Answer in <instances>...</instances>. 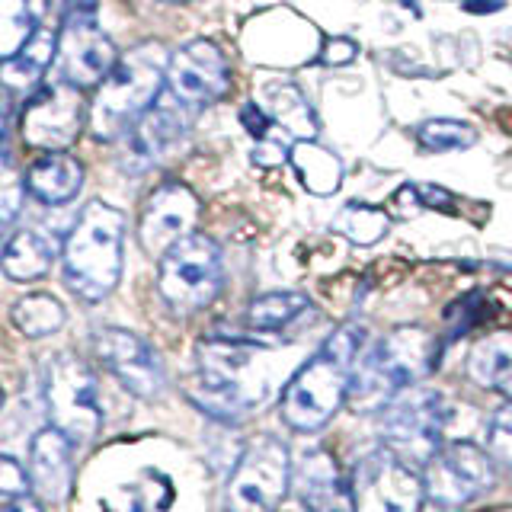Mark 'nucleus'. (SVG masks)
<instances>
[{"instance_id":"obj_1","label":"nucleus","mask_w":512,"mask_h":512,"mask_svg":"<svg viewBox=\"0 0 512 512\" xmlns=\"http://www.w3.org/2000/svg\"><path fill=\"white\" fill-rule=\"evenodd\" d=\"M365 349L362 324H343L330 333V340L304 362L282 391V420L295 432L324 429L349 394L352 365Z\"/></svg>"},{"instance_id":"obj_2","label":"nucleus","mask_w":512,"mask_h":512,"mask_svg":"<svg viewBox=\"0 0 512 512\" xmlns=\"http://www.w3.org/2000/svg\"><path fill=\"white\" fill-rule=\"evenodd\" d=\"M167 84L164 45L144 42L128 55L116 58L103 77L90 106V135L96 141H116L132 132V125L148 112Z\"/></svg>"},{"instance_id":"obj_3","label":"nucleus","mask_w":512,"mask_h":512,"mask_svg":"<svg viewBox=\"0 0 512 512\" xmlns=\"http://www.w3.org/2000/svg\"><path fill=\"white\" fill-rule=\"evenodd\" d=\"M125 215L106 202H90L64 240V282L80 301H103L122 276Z\"/></svg>"},{"instance_id":"obj_4","label":"nucleus","mask_w":512,"mask_h":512,"mask_svg":"<svg viewBox=\"0 0 512 512\" xmlns=\"http://www.w3.org/2000/svg\"><path fill=\"white\" fill-rule=\"evenodd\" d=\"M436 356L439 343L423 327H397L375 346L362 349L359 362L352 365L349 397L359 407H384L394 394L429 375Z\"/></svg>"},{"instance_id":"obj_5","label":"nucleus","mask_w":512,"mask_h":512,"mask_svg":"<svg viewBox=\"0 0 512 512\" xmlns=\"http://www.w3.org/2000/svg\"><path fill=\"white\" fill-rule=\"evenodd\" d=\"M224 285V260L212 237L186 234L183 240L160 256L157 266V288L173 314H196L208 308Z\"/></svg>"},{"instance_id":"obj_6","label":"nucleus","mask_w":512,"mask_h":512,"mask_svg":"<svg viewBox=\"0 0 512 512\" xmlns=\"http://www.w3.org/2000/svg\"><path fill=\"white\" fill-rule=\"evenodd\" d=\"M448 423V404L432 388H404L378 413V436L388 452L407 464H426L442 445V429Z\"/></svg>"},{"instance_id":"obj_7","label":"nucleus","mask_w":512,"mask_h":512,"mask_svg":"<svg viewBox=\"0 0 512 512\" xmlns=\"http://www.w3.org/2000/svg\"><path fill=\"white\" fill-rule=\"evenodd\" d=\"M45 407L52 426L61 429L71 442H90L100 432L103 407L100 391H96V378L90 365L74 356V352H61V356L48 362Z\"/></svg>"},{"instance_id":"obj_8","label":"nucleus","mask_w":512,"mask_h":512,"mask_svg":"<svg viewBox=\"0 0 512 512\" xmlns=\"http://www.w3.org/2000/svg\"><path fill=\"white\" fill-rule=\"evenodd\" d=\"M288 487H292L288 448L279 439L260 436L247 445V452L231 471L224 506L228 512H279Z\"/></svg>"},{"instance_id":"obj_9","label":"nucleus","mask_w":512,"mask_h":512,"mask_svg":"<svg viewBox=\"0 0 512 512\" xmlns=\"http://www.w3.org/2000/svg\"><path fill=\"white\" fill-rule=\"evenodd\" d=\"M349 496L356 512H420L426 503L423 477L388 448L368 452L356 461Z\"/></svg>"},{"instance_id":"obj_10","label":"nucleus","mask_w":512,"mask_h":512,"mask_svg":"<svg viewBox=\"0 0 512 512\" xmlns=\"http://www.w3.org/2000/svg\"><path fill=\"white\" fill-rule=\"evenodd\" d=\"M496 480V464L487 448L474 442H448L439 445L423 464V490L429 503L439 509H458L484 496Z\"/></svg>"},{"instance_id":"obj_11","label":"nucleus","mask_w":512,"mask_h":512,"mask_svg":"<svg viewBox=\"0 0 512 512\" xmlns=\"http://www.w3.org/2000/svg\"><path fill=\"white\" fill-rule=\"evenodd\" d=\"M231 90L228 58L212 39H192L167 58V93L189 109L218 103Z\"/></svg>"},{"instance_id":"obj_12","label":"nucleus","mask_w":512,"mask_h":512,"mask_svg":"<svg viewBox=\"0 0 512 512\" xmlns=\"http://www.w3.org/2000/svg\"><path fill=\"white\" fill-rule=\"evenodd\" d=\"M80 125H84V100L80 90L64 80L39 84L23 112V135L32 148L42 151H64L77 141Z\"/></svg>"},{"instance_id":"obj_13","label":"nucleus","mask_w":512,"mask_h":512,"mask_svg":"<svg viewBox=\"0 0 512 512\" xmlns=\"http://www.w3.org/2000/svg\"><path fill=\"white\" fill-rule=\"evenodd\" d=\"M176 96H157V103L144 112L132 125L125 141V170L128 173H148L151 167L164 164V160L180 148L189 132V116Z\"/></svg>"},{"instance_id":"obj_14","label":"nucleus","mask_w":512,"mask_h":512,"mask_svg":"<svg viewBox=\"0 0 512 512\" xmlns=\"http://www.w3.org/2000/svg\"><path fill=\"white\" fill-rule=\"evenodd\" d=\"M93 352L116 375L128 394L151 400L164 391V365H160L151 343L122 327L93 330Z\"/></svg>"},{"instance_id":"obj_15","label":"nucleus","mask_w":512,"mask_h":512,"mask_svg":"<svg viewBox=\"0 0 512 512\" xmlns=\"http://www.w3.org/2000/svg\"><path fill=\"white\" fill-rule=\"evenodd\" d=\"M55 55H58V80L77 90L103 84V77L116 64V48H112L106 32L96 26L93 16L64 20Z\"/></svg>"},{"instance_id":"obj_16","label":"nucleus","mask_w":512,"mask_h":512,"mask_svg":"<svg viewBox=\"0 0 512 512\" xmlns=\"http://www.w3.org/2000/svg\"><path fill=\"white\" fill-rule=\"evenodd\" d=\"M199 221V199L183 183H164L144 202L138 221V240L151 256H164L176 240L192 234Z\"/></svg>"},{"instance_id":"obj_17","label":"nucleus","mask_w":512,"mask_h":512,"mask_svg":"<svg viewBox=\"0 0 512 512\" xmlns=\"http://www.w3.org/2000/svg\"><path fill=\"white\" fill-rule=\"evenodd\" d=\"M29 480L48 503L68 496L74 480V442L61 429L45 426L29 442Z\"/></svg>"},{"instance_id":"obj_18","label":"nucleus","mask_w":512,"mask_h":512,"mask_svg":"<svg viewBox=\"0 0 512 512\" xmlns=\"http://www.w3.org/2000/svg\"><path fill=\"white\" fill-rule=\"evenodd\" d=\"M292 480L304 512H356L352 509L349 484L336 468V461L320 448L298 461Z\"/></svg>"},{"instance_id":"obj_19","label":"nucleus","mask_w":512,"mask_h":512,"mask_svg":"<svg viewBox=\"0 0 512 512\" xmlns=\"http://www.w3.org/2000/svg\"><path fill=\"white\" fill-rule=\"evenodd\" d=\"M80 186H84V164L68 151H48L26 173V189L45 205L71 202Z\"/></svg>"},{"instance_id":"obj_20","label":"nucleus","mask_w":512,"mask_h":512,"mask_svg":"<svg viewBox=\"0 0 512 512\" xmlns=\"http://www.w3.org/2000/svg\"><path fill=\"white\" fill-rule=\"evenodd\" d=\"M58 52V36L52 29H36L32 36L20 45V52L10 55L0 64V87L29 93L42 84V74L48 71V64L55 61Z\"/></svg>"},{"instance_id":"obj_21","label":"nucleus","mask_w":512,"mask_h":512,"mask_svg":"<svg viewBox=\"0 0 512 512\" xmlns=\"http://www.w3.org/2000/svg\"><path fill=\"white\" fill-rule=\"evenodd\" d=\"M468 375L474 384L512 400V333H490L468 356Z\"/></svg>"},{"instance_id":"obj_22","label":"nucleus","mask_w":512,"mask_h":512,"mask_svg":"<svg viewBox=\"0 0 512 512\" xmlns=\"http://www.w3.org/2000/svg\"><path fill=\"white\" fill-rule=\"evenodd\" d=\"M288 160H292L295 176L311 196H333L343 183V164L333 151L320 148L317 141L301 138L288 148Z\"/></svg>"},{"instance_id":"obj_23","label":"nucleus","mask_w":512,"mask_h":512,"mask_svg":"<svg viewBox=\"0 0 512 512\" xmlns=\"http://www.w3.org/2000/svg\"><path fill=\"white\" fill-rule=\"evenodd\" d=\"M55 260V244L39 231H20L10 237V244L0 253V269L13 282L42 279Z\"/></svg>"},{"instance_id":"obj_24","label":"nucleus","mask_w":512,"mask_h":512,"mask_svg":"<svg viewBox=\"0 0 512 512\" xmlns=\"http://www.w3.org/2000/svg\"><path fill=\"white\" fill-rule=\"evenodd\" d=\"M263 103H266V112L272 116V122L288 128V132L295 135V141H301V138L314 141L317 116L295 84H288V80H272V84L263 87Z\"/></svg>"},{"instance_id":"obj_25","label":"nucleus","mask_w":512,"mask_h":512,"mask_svg":"<svg viewBox=\"0 0 512 512\" xmlns=\"http://www.w3.org/2000/svg\"><path fill=\"white\" fill-rule=\"evenodd\" d=\"M48 0H0V61L20 52V45L39 29Z\"/></svg>"},{"instance_id":"obj_26","label":"nucleus","mask_w":512,"mask_h":512,"mask_svg":"<svg viewBox=\"0 0 512 512\" xmlns=\"http://www.w3.org/2000/svg\"><path fill=\"white\" fill-rule=\"evenodd\" d=\"M333 231L343 234L349 244H356V247H372V244H378V240L388 237L391 215L381 212V208H375V205L349 202V205L340 208V212H336Z\"/></svg>"},{"instance_id":"obj_27","label":"nucleus","mask_w":512,"mask_h":512,"mask_svg":"<svg viewBox=\"0 0 512 512\" xmlns=\"http://www.w3.org/2000/svg\"><path fill=\"white\" fill-rule=\"evenodd\" d=\"M308 308H311V301H308V295H301V292H266V295L250 301L247 327L250 330H263V333L282 330V327L292 324V320H298Z\"/></svg>"},{"instance_id":"obj_28","label":"nucleus","mask_w":512,"mask_h":512,"mask_svg":"<svg viewBox=\"0 0 512 512\" xmlns=\"http://www.w3.org/2000/svg\"><path fill=\"white\" fill-rule=\"evenodd\" d=\"M13 327L23 336H32V340H42V336H52L64 327V304L45 292L26 295L13 304Z\"/></svg>"},{"instance_id":"obj_29","label":"nucleus","mask_w":512,"mask_h":512,"mask_svg":"<svg viewBox=\"0 0 512 512\" xmlns=\"http://www.w3.org/2000/svg\"><path fill=\"white\" fill-rule=\"evenodd\" d=\"M416 141L432 154L468 151L477 144V128L461 119H426L416 128Z\"/></svg>"},{"instance_id":"obj_30","label":"nucleus","mask_w":512,"mask_h":512,"mask_svg":"<svg viewBox=\"0 0 512 512\" xmlns=\"http://www.w3.org/2000/svg\"><path fill=\"white\" fill-rule=\"evenodd\" d=\"M487 455L496 468L512 471V400L490 416L487 426Z\"/></svg>"},{"instance_id":"obj_31","label":"nucleus","mask_w":512,"mask_h":512,"mask_svg":"<svg viewBox=\"0 0 512 512\" xmlns=\"http://www.w3.org/2000/svg\"><path fill=\"white\" fill-rule=\"evenodd\" d=\"M20 208H23V180L13 170L7 154H0V234L16 221Z\"/></svg>"},{"instance_id":"obj_32","label":"nucleus","mask_w":512,"mask_h":512,"mask_svg":"<svg viewBox=\"0 0 512 512\" xmlns=\"http://www.w3.org/2000/svg\"><path fill=\"white\" fill-rule=\"evenodd\" d=\"M397 202L400 205L413 202L416 208H429V212H442V215L455 212V196L448 189L436 186V183H407L404 189L397 192Z\"/></svg>"},{"instance_id":"obj_33","label":"nucleus","mask_w":512,"mask_h":512,"mask_svg":"<svg viewBox=\"0 0 512 512\" xmlns=\"http://www.w3.org/2000/svg\"><path fill=\"white\" fill-rule=\"evenodd\" d=\"M32 490L29 471L10 455H0V496H26Z\"/></svg>"},{"instance_id":"obj_34","label":"nucleus","mask_w":512,"mask_h":512,"mask_svg":"<svg viewBox=\"0 0 512 512\" xmlns=\"http://www.w3.org/2000/svg\"><path fill=\"white\" fill-rule=\"evenodd\" d=\"M356 55H359V42L356 39H349V36H327L317 61L327 64V68H343V64L356 61Z\"/></svg>"},{"instance_id":"obj_35","label":"nucleus","mask_w":512,"mask_h":512,"mask_svg":"<svg viewBox=\"0 0 512 512\" xmlns=\"http://www.w3.org/2000/svg\"><path fill=\"white\" fill-rule=\"evenodd\" d=\"M240 125L247 128V135H253L256 141H263L266 132H269V125H272V116H269L263 106L244 103V106H240Z\"/></svg>"},{"instance_id":"obj_36","label":"nucleus","mask_w":512,"mask_h":512,"mask_svg":"<svg viewBox=\"0 0 512 512\" xmlns=\"http://www.w3.org/2000/svg\"><path fill=\"white\" fill-rule=\"evenodd\" d=\"M250 157H253L256 167H279L282 160H288V148H285V144L263 138V141H256V148H253Z\"/></svg>"},{"instance_id":"obj_37","label":"nucleus","mask_w":512,"mask_h":512,"mask_svg":"<svg viewBox=\"0 0 512 512\" xmlns=\"http://www.w3.org/2000/svg\"><path fill=\"white\" fill-rule=\"evenodd\" d=\"M503 7H506L503 0H461V10H464V13H477V16L500 13Z\"/></svg>"},{"instance_id":"obj_38","label":"nucleus","mask_w":512,"mask_h":512,"mask_svg":"<svg viewBox=\"0 0 512 512\" xmlns=\"http://www.w3.org/2000/svg\"><path fill=\"white\" fill-rule=\"evenodd\" d=\"M96 0H64V20H77V16H93Z\"/></svg>"},{"instance_id":"obj_39","label":"nucleus","mask_w":512,"mask_h":512,"mask_svg":"<svg viewBox=\"0 0 512 512\" xmlns=\"http://www.w3.org/2000/svg\"><path fill=\"white\" fill-rule=\"evenodd\" d=\"M0 512H45V509H42V503H36V500H32V496L26 493V496H16V500L7 503Z\"/></svg>"},{"instance_id":"obj_40","label":"nucleus","mask_w":512,"mask_h":512,"mask_svg":"<svg viewBox=\"0 0 512 512\" xmlns=\"http://www.w3.org/2000/svg\"><path fill=\"white\" fill-rule=\"evenodd\" d=\"M0 407H4V391H0Z\"/></svg>"},{"instance_id":"obj_41","label":"nucleus","mask_w":512,"mask_h":512,"mask_svg":"<svg viewBox=\"0 0 512 512\" xmlns=\"http://www.w3.org/2000/svg\"><path fill=\"white\" fill-rule=\"evenodd\" d=\"M167 4H183V0H167Z\"/></svg>"}]
</instances>
